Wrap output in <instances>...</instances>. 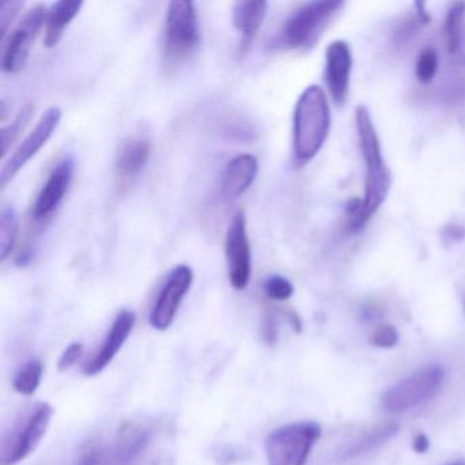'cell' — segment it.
<instances>
[{
    "instance_id": "cell-29",
    "label": "cell",
    "mask_w": 465,
    "mask_h": 465,
    "mask_svg": "<svg viewBox=\"0 0 465 465\" xmlns=\"http://www.w3.org/2000/svg\"><path fill=\"white\" fill-rule=\"evenodd\" d=\"M23 7V2H18V0L5 2L2 7H0V39H2V42H4L7 32H9L10 25L17 18L18 13H20Z\"/></svg>"
},
{
    "instance_id": "cell-14",
    "label": "cell",
    "mask_w": 465,
    "mask_h": 465,
    "mask_svg": "<svg viewBox=\"0 0 465 465\" xmlns=\"http://www.w3.org/2000/svg\"><path fill=\"white\" fill-rule=\"evenodd\" d=\"M352 54L350 45L341 40L331 43L326 48L325 78L329 92L337 105H342L350 91Z\"/></svg>"
},
{
    "instance_id": "cell-23",
    "label": "cell",
    "mask_w": 465,
    "mask_h": 465,
    "mask_svg": "<svg viewBox=\"0 0 465 465\" xmlns=\"http://www.w3.org/2000/svg\"><path fill=\"white\" fill-rule=\"evenodd\" d=\"M20 217L15 208H6L0 216V255L6 261L17 243Z\"/></svg>"
},
{
    "instance_id": "cell-28",
    "label": "cell",
    "mask_w": 465,
    "mask_h": 465,
    "mask_svg": "<svg viewBox=\"0 0 465 465\" xmlns=\"http://www.w3.org/2000/svg\"><path fill=\"white\" fill-rule=\"evenodd\" d=\"M399 342V331L391 323H383L372 331L370 344L378 348H393Z\"/></svg>"
},
{
    "instance_id": "cell-8",
    "label": "cell",
    "mask_w": 465,
    "mask_h": 465,
    "mask_svg": "<svg viewBox=\"0 0 465 465\" xmlns=\"http://www.w3.org/2000/svg\"><path fill=\"white\" fill-rule=\"evenodd\" d=\"M47 13L45 5H36L24 15L17 28L10 35L2 61L5 73L15 74L26 66L34 43L47 20Z\"/></svg>"
},
{
    "instance_id": "cell-32",
    "label": "cell",
    "mask_w": 465,
    "mask_h": 465,
    "mask_svg": "<svg viewBox=\"0 0 465 465\" xmlns=\"http://www.w3.org/2000/svg\"><path fill=\"white\" fill-rule=\"evenodd\" d=\"M412 449L416 453L423 454L426 453L430 449V440L423 432H419L415 435L412 440Z\"/></svg>"
},
{
    "instance_id": "cell-4",
    "label": "cell",
    "mask_w": 465,
    "mask_h": 465,
    "mask_svg": "<svg viewBox=\"0 0 465 465\" xmlns=\"http://www.w3.org/2000/svg\"><path fill=\"white\" fill-rule=\"evenodd\" d=\"M53 415L54 408L48 402H37L21 413L2 440L0 464L17 465L31 456L45 438Z\"/></svg>"
},
{
    "instance_id": "cell-17",
    "label": "cell",
    "mask_w": 465,
    "mask_h": 465,
    "mask_svg": "<svg viewBox=\"0 0 465 465\" xmlns=\"http://www.w3.org/2000/svg\"><path fill=\"white\" fill-rule=\"evenodd\" d=\"M268 4L263 0H243L236 2L232 9V24L241 34L239 51L246 53L257 36L258 31L265 21Z\"/></svg>"
},
{
    "instance_id": "cell-11",
    "label": "cell",
    "mask_w": 465,
    "mask_h": 465,
    "mask_svg": "<svg viewBox=\"0 0 465 465\" xmlns=\"http://www.w3.org/2000/svg\"><path fill=\"white\" fill-rule=\"evenodd\" d=\"M62 111L58 107H51L43 114L37 122L34 132L29 133L28 137L15 149V153L6 160L4 168L0 171V183L6 187L9 182L15 178L18 173L25 167L26 163L31 162L40 149L48 143L56 127L61 124Z\"/></svg>"
},
{
    "instance_id": "cell-18",
    "label": "cell",
    "mask_w": 465,
    "mask_h": 465,
    "mask_svg": "<svg viewBox=\"0 0 465 465\" xmlns=\"http://www.w3.org/2000/svg\"><path fill=\"white\" fill-rule=\"evenodd\" d=\"M83 2H70V0H59L53 5L47 13L45 20V43L48 48L55 47L64 37V31L73 20L77 17Z\"/></svg>"
},
{
    "instance_id": "cell-35",
    "label": "cell",
    "mask_w": 465,
    "mask_h": 465,
    "mask_svg": "<svg viewBox=\"0 0 465 465\" xmlns=\"http://www.w3.org/2000/svg\"><path fill=\"white\" fill-rule=\"evenodd\" d=\"M464 307H465V302H464Z\"/></svg>"
},
{
    "instance_id": "cell-22",
    "label": "cell",
    "mask_w": 465,
    "mask_h": 465,
    "mask_svg": "<svg viewBox=\"0 0 465 465\" xmlns=\"http://www.w3.org/2000/svg\"><path fill=\"white\" fill-rule=\"evenodd\" d=\"M43 371H45V367L39 359H31V361H25L13 378V388L23 396H32L36 393L40 383H42Z\"/></svg>"
},
{
    "instance_id": "cell-3",
    "label": "cell",
    "mask_w": 465,
    "mask_h": 465,
    "mask_svg": "<svg viewBox=\"0 0 465 465\" xmlns=\"http://www.w3.org/2000/svg\"><path fill=\"white\" fill-rule=\"evenodd\" d=\"M200 45V25L195 6L189 0H173L165 17L163 64L175 69L186 62Z\"/></svg>"
},
{
    "instance_id": "cell-27",
    "label": "cell",
    "mask_w": 465,
    "mask_h": 465,
    "mask_svg": "<svg viewBox=\"0 0 465 465\" xmlns=\"http://www.w3.org/2000/svg\"><path fill=\"white\" fill-rule=\"evenodd\" d=\"M32 108L26 107L21 111L20 115L17 116L15 122L10 126L5 127L2 130V153H7L12 143H15V138L20 135L21 130L25 127L26 122L31 118Z\"/></svg>"
},
{
    "instance_id": "cell-7",
    "label": "cell",
    "mask_w": 465,
    "mask_h": 465,
    "mask_svg": "<svg viewBox=\"0 0 465 465\" xmlns=\"http://www.w3.org/2000/svg\"><path fill=\"white\" fill-rule=\"evenodd\" d=\"M445 380V370L440 364H430L408 375L385 391L382 405L388 412L402 413L431 400Z\"/></svg>"
},
{
    "instance_id": "cell-15",
    "label": "cell",
    "mask_w": 465,
    "mask_h": 465,
    "mask_svg": "<svg viewBox=\"0 0 465 465\" xmlns=\"http://www.w3.org/2000/svg\"><path fill=\"white\" fill-rule=\"evenodd\" d=\"M152 143L145 135H133L119 145L116 153V175L122 182L135 178L148 164Z\"/></svg>"
},
{
    "instance_id": "cell-25",
    "label": "cell",
    "mask_w": 465,
    "mask_h": 465,
    "mask_svg": "<svg viewBox=\"0 0 465 465\" xmlns=\"http://www.w3.org/2000/svg\"><path fill=\"white\" fill-rule=\"evenodd\" d=\"M266 296L272 301L284 302L290 299L293 295V285L290 280L285 277L274 274V276L269 277L263 285Z\"/></svg>"
},
{
    "instance_id": "cell-20",
    "label": "cell",
    "mask_w": 465,
    "mask_h": 465,
    "mask_svg": "<svg viewBox=\"0 0 465 465\" xmlns=\"http://www.w3.org/2000/svg\"><path fill=\"white\" fill-rule=\"evenodd\" d=\"M445 34L449 54L465 64V2H457L449 9Z\"/></svg>"
},
{
    "instance_id": "cell-30",
    "label": "cell",
    "mask_w": 465,
    "mask_h": 465,
    "mask_svg": "<svg viewBox=\"0 0 465 465\" xmlns=\"http://www.w3.org/2000/svg\"><path fill=\"white\" fill-rule=\"evenodd\" d=\"M83 352L84 345L81 344V342H72V344L64 350V352L62 353L61 359H59L58 361V369L61 370V371L69 370L70 367L74 366V364L80 361Z\"/></svg>"
},
{
    "instance_id": "cell-24",
    "label": "cell",
    "mask_w": 465,
    "mask_h": 465,
    "mask_svg": "<svg viewBox=\"0 0 465 465\" xmlns=\"http://www.w3.org/2000/svg\"><path fill=\"white\" fill-rule=\"evenodd\" d=\"M438 70V54L434 48H424L419 53L416 61V77L419 83L430 84L434 80Z\"/></svg>"
},
{
    "instance_id": "cell-31",
    "label": "cell",
    "mask_w": 465,
    "mask_h": 465,
    "mask_svg": "<svg viewBox=\"0 0 465 465\" xmlns=\"http://www.w3.org/2000/svg\"><path fill=\"white\" fill-rule=\"evenodd\" d=\"M279 339V325L273 315H266L262 325V340L268 345L276 344Z\"/></svg>"
},
{
    "instance_id": "cell-33",
    "label": "cell",
    "mask_w": 465,
    "mask_h": 465,
    "mask_svg": "<svg viewBox=\"0 0 465 465\" xmlns=\"http://www.w3.org/2000/svg\"><path fill=\"white\" fill-rule=\"evenodd\" d=\"M288 318H290L291 323H292L293 329H295L296 331H302V321L301 318L298 317V315L295 314V312H290L288 314Z\"/></svg>"
},
{
    "instance_id": "cell-10",
    "label": "cell",
    "mask_w": 465,
    "mask_h": 465,
    "mask_svg": "<svg viewBox=\"0 0 465 465\" xmlns=\"http://www.w3.org/2000/svg\"><path fill=\"white\" fill-rule=\"evenodd\" d=\"M194 272L190 266L178 265L170 272L149 317V322L156 331H164L173 325L182 302L192 288Z\"/></svg>"
},
{
    "instance_id": "cell-5",
    "label": "cell",
    "mask_w": 465,
    "mask_h": 465,
    "mask_svg": "<svg viewBox=\"0 0 465 465\" xmlns=\"http://www.w3.org/2000/svg\"><path fill=\"white\" fill-rule=\"evenodd\" d=\"M322 434L317 421H296L272 431L265 440L268 465H306Z\"/></svg>"
},
{
    "instance_id": "cell-1",
    "label": "cell",
    "mask_w": 465,
    "mask_h": 465,
    "mask_svg": "<svg viewBox=\"0 0 465 465\" xmlns=\"http://www.w3.org/2000/svg\"><path fill=\"white\" fill-rule=\"evenodd\" d=\"M331 130V108L322 88L309 86L293 113V153L298 163H309L317 156Z\"/></svg>"
},
{
    "instance_id": "cell-12",
    "label": "cell",
    "mask_w": 465,
    "mask_h": 465,
    "mask_svg": "<svg viewBox=\"0 0 465 465\" xmlns=\"http://www.w3.org/2000/svg\"><path fill=\"white\" fill-rule=\"evenodd\" d=\"M73 173H74V162L70 157H66L56 164L35 201L34 212H32L35 222L45 223L55 213L69 192Z\"/></svg>"
},
{
    "instance_id": "cell-16",
    "label": "cell",
    "mask_w": 465,
    "mask_h": 465,
    "mask_svg": "<svg viewBox=\"0 0 465 465\" xmlns=\"http://www.w3.org/2000/svg\"><path fill=\"white\" fill-rule=\"evenodd\" d=\"M258 162L252 154H239L225 165L222 175V194L225 198L241 197L254 183Z\"/></svg>"
},
{
    "instance_id": "cell-34",
    "label": "cell",
    "mask_w": 465,
    "mask_h": 465,
    "mask_svg": "<svg viewBox=\"0 0 465 465\" xmlns=\"http://www.w3.org/2000/svg\"><path fill=\"white\" fill-rule=\"evenodd\" d=\"M448 465H465V461L451 462V464H448Z\"/></svg>"
},
{
    "instance_id": "cell-19",
    "label": "cell",
    "mask_w": 465,
    "mask_h": 465,
    "mask_svg": "<svg viewBox=\"0 0 465 465\" xmlns=\"http://www.w3.org/2000/svg\"><path fill=\"white\" fill-rule=\"evenodd\" d=\"M151 440V432L138 424H129L119 431L111 457L114 461L129 462L143 453Z\"/></svg>"
},
{
    "instance_id": "cell-13",
    "label": "cell",
    "mask_w": 465,
    "mask_h": 465,
    "mask_svg": "<svg viewBox=\"0 0 465 465\" xmlns=\"http://www.w3.org/2000/svg\"><path fill=\"white\" fill-rule=\"evenodd\" d=\"M135 325V314L130 310H122L118 312L113 326L108 331L104 341L100 350L92 356L91 361H86L84 366V374L86 377H94L100 374L103 370L110 366L111 361L118 355L119 351L124 347V342L132 334Z\"/></svg>"
},
{
    "instance_id": "cell-6",
    "label": "cell",
    "mask_w": 465,
    "mask_h": 465,
    "mask_svg": "<svg viewBox=\"0 0 465 465\" xmlns=\"http://www.w3.org/2000/svg\"><path fill=\"white\" fill-rule=\"evenodd\" d=\"M342 5V2H310L303 5L285 21L280 32V42L293 50L312 47Z\"/></svg>"
},
{
    "instance_id": "cell-21",
    "label": "cell",
    "mask_w": 465,
    "mask_h": 465,
    "mask_svg": "<svg viewBox=\"0 0 465 465\" xmlns=\"http://www.w3.org/2000/svg\"><path fill=\"white\" fill-rule=\"evenodd\" d=\"M399 424L396 423L382 424V426L375 427L371 431L361 435L352 445L345 448L342 453H340V459L350 460L374 450L378 446L383 445V443L391 440L399 432Z\"/></svg>"
},
{
    "instance_id": "cell-26",
    "label": "cell",
    "mask_w": 465,
    "mask_h": 465,
    "mask_svg": "<svg viewBox=\"0 0 465 465\" xmlns=\"http://www.w3.org/2000/svg\"><path fill=\"white\" fill-rule=\"evenodd\" d=\"M111 451L102 443L91 442L83 449L74 465H108Z\"/></svg>"
},
{
    "instance_id": "cell-2",
    "label": "cell",
    "mask_w": 465,
    "mask_h": 465,
    "mask_svg": "<svg viewBox=\"0 0 465 465\" xmlns=\"http://www.w3.org/2000/svg\"><path fill=\"white\" fill-rule=\"evenodd\" d=\"M356 127H358L359 141H361V154L366 163V194H364L363 219L369 223L372 214L380 209L388 197L391 187V176L388 167L383 162L381 152L380 140L377 130L372 124L369 110L363 105H359L356 110Z\"/></svg>"
},
{
    "instance_id": "cell-9",
    "label": "cell",
    "mask_w": 465,
    "mask_h": 465,
    "mask_svg": "<svg viewBox=\"0 0 465 465\" xmlns=\"http://www.w3.org/2000/svg\"><path fill=\"white\" fill-rule=\"evenodd\" d=\"M225 257L230 284L235 290H244L252 279V246L247 235L246 216L243 211L236 212L228 225L225 233Z\"/></svg>"
}]
</instances>
